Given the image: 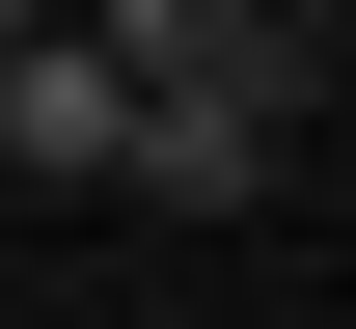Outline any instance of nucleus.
Wrapping results in <instances>:
<instances>
[{
	"label": "nucleus",
	"mask_w": 356,
	"mask_h": 329,
	"mask_svg": "<svg viewBox=\"0 0 356 329\" xmlns=\"http://www.w3.org/2000/svg\"><path fill=\"white\" fill-rule=\"evenodd\" d=\"M110 83H137V165H110V192H165V220H247L329 55L274 28V0H137V28H110Z\"/></svg>",
	"instance_id": "1"
}]
</instances>
